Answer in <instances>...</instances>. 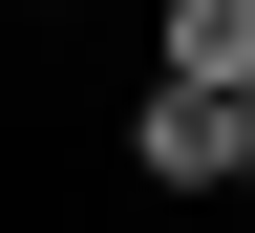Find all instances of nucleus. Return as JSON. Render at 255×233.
<instances>
[{
	"mask_svg": "<svg viewBox=\"0 0 255 233\" xmlns=\"http://www.w3.org/2000/svg\"><path fill=\"white\" fill-rule=\"evenodd\" d=\"M149 85H191V106H255V0H170V21H149Z\"/></svg>",
	"mask_w": 255,
	"mask_h": 233,
	"instance_id": "f257e3e1",
	"label": "nucleus"
},
{
	"mask_svg": "<svg viewBox=\"0 0 255 233\" xmlns=\"http://www.w3.org/2000/svg\"><path fill=\"white\" fill-rule=\"evenodd\" d=\"M128 170H149V191H234V106L149 85V106H128Z\"/></svg>",
	"mask_w": 255,
	"mask_h": 233,
	"instance_id": "f03ea898",
	"label": "nucleus"
},
{
	"mask_svg": "<svg viewBox=\"0 0 255 233\" xmlns=\"http://www.w3.org/2000/svg\"><path fill=\"white\" fill-rule=\"evenodd\" d=\"M234 191H255V106H234Z\"/></svg>",
	"mask_w": 255,
	"mask_h": 233,
	"instance_id": "7ed1b4c3",
	"label": "nucleus"
}]
</instances>
